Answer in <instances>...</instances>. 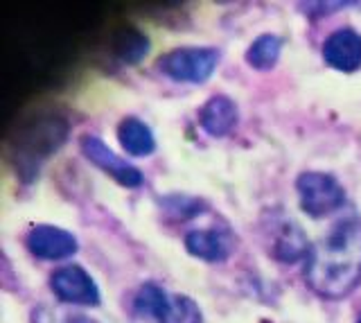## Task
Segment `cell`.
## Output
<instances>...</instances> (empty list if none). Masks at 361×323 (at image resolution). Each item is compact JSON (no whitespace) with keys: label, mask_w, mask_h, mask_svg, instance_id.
<instances>
[{"label":"cell","mask_w":361,"mask_h":323,"mask_svg":"<svg viewBox=\"0 0 361 323\" xmlns=\"http://www.w3.org/2000/svg\"><path fill=\"white\" fill-rule=\"evenodd\" d=\"M199 122L203 131H208L210 136H217V138L226 136V133H231L233 127L237 125V106L231 97L217 95L203 104L199 114Z\"/></svg>","instance_id":"obj_9"},{"label":"cell","mask_w":361,"mask_h":323,"mask_svg":"<svg viewBox=\"0 0 361 323\" xmlns=\"http://www.w3.org/2000/svg\"><path fill=\"white\" fill-rule=\"evenodd\" d=\"M185 247L192 255L208 262H221L233 251V240L228 233L221 231H192L185 238Z\"/></svg>","instance_id":"obj_8"},{"label":"cell","mask_w":361,"mask_h":323,"mask_svg":"<svg viewBox=\"0 0 361 323\" xmlns=\"http://www.w3.org/2000/svg\"><path fill=\"white\" fill-rule=\"evenodd\" d=\"M111 50L124 63H138L149 52V39L135 28H118L111 37Z\"/></svg>","instance_id":"obj_11"},{"label":"cell","mask_w":361,"mask_h":323,"mask_svg":"<svg viewBox=\"0 0 361 323\" xmlns=\"http://www.w3.org/2000/svg\"><path fill=\"white\" fill-rule=\"evenodd\" d=\"M307 253V244H305V238H302V233L300 228L296 226H287L285 231H282V236L276 244V255L282 260H298L300 255Z\"/></svg>","instance_id":"obj_14"},{"label":"cell","mask_w":361,"mask_h":323,"mask_svg":"<svg viewBox=\"0 0 361 323\" xmlns=\"http://www.w3.org/2000/svg\"><path fill=\"white\" fill-rule=\"evenodd\" d=\"M50 285L56 298L63 300V303H75V305L99 303V292H97L95 281L77 264H68V267H61V269H56L52 274Z\"/></svg>","instance_id":"obj_4"},{"label":"cell","mask_w":361,"mask_h":323,"mask_svg":"<svg viewBox=\"0 0 361 323\" xmlns=\"http://www.w3.org/2000/svg\"><path fill=\"white\" fill-rule=\"evenodd\" d=\"M300 208L312 217H325L343 206L345 193L338 181L323 172H305L296 181Z\"/></svg>","instance_id":"obj_3"},{"label":"cell","mask_w":361,"mask_h":323,"mask_svg":"<svg viewBox=\"0 0 361 323\" xmlns=\"http://www.w3.org/2000/svg\"><path fill=\"white\" fill-rule=\"evenodd\" d=\"M27 249L43 260H61L77 251L73 233L54 226H37L27 236Z\"/></svg>","instance_id":"obj_7"},{"label":"cell","mask_w":361,"mask_h":323,"mask_svg":"<svg viewBox=\"0 0 361 323\" xmlns=\"http://www.w3.org/2000/svg\"><path fill=\"white\" fill-rule=\"evenodd\" d=\"M282 50V39L276 35H262L253 41V46L246 52V61L257 71H269L274 68Z\"/></svg>","instance_id":"obj_12"},{"label":"cell","mask_w":361,"mask_h":323,"mask_svg":"<svg viewBox=\"0 0 361 323\" xmlns=\"http://www.w3.org/2000/svg\"><path fill=\"white\" fill-rule=\"evenodd\" d=\"M219 52L212 48H176L158 59V68L176 82L201 84L214 73Z\"/></svg>","instance_id":"obj_2"},{"label":"cell","mask_w":361,"mask_h":323,"mask_svg":"<svg viewBox=\"0 0 361 323\" xmlns=\"http://www.w3.org/2000/svg\"><path fill=\"white\" fill-rule=\"evenodd\" d=\"M163 323H201V312L188 296H174L169 298V310Z\"/></svg>","instance_id":"obj_15"},{"label":"cell","mask_w":361,"mask_h":323,"mask_svg":"<svg viewBox=\"0 0 361 323\" xmlns=\"http://www.w3.org/2000/svg\"><path fill=\"white\" fill-rule=\"evenodd\" d=\"M82 152L86 159L97 165L99 170H104L106 174H111L118 183L127 185V188H138L145 179L142 172L138 168H133L131 163L122 161L118 154H113V150H109L104 142L95 136H84L82 138Z\"/></svg>","instance_id":"obj_5"},{"label":"cell","mask_w":361,"mask_h":323,"mask_svg":"<svg viewBox=\"0 0 361 323\" xmlns=\"http://www.w3.org/2000/svg\"><path fill=\"white\" fill-rule=\"evenodd\" d=\"M310 287L325 298H341L361 283V219H345L336 224L310 251Z\"/></svg>","instance_id":"obj_1"},{"label":"cell","mask_w":361,"mask_h":323,"mask_svg":"<svg viewBox=\"0 0 361 323\" xmlns=\"http://www.w3.org/2000/svg\"><path fill=\"white\" fill-rule=\"evenodd\" d=\"M118 140L131 156H149L156 150L152 129L138 118H124L118 127Z\"/></svg>","instance_id":"obj_10"},{"label":"cell","mask_w":361,"mask_h":323,"mask_svg":"<svg viewBox=\"0 0 361 323\" xmlns=\"http://www.w3.org/2000/svg\"><path fill=\"white\" fill-rule=\"evenodd\" d=\"M135 310H138V315L142 317H149V319H156L158 323H163L169 310V298L158 285L147 283L140 287L138 296H135Z\"/></svg>","instance_id":"obj_13"},{"label":"cell","mask_w":361,"mask_h":323,"mask_svg":"<svg viewBox=\"0 0 361 323\" xmlns=\"http://www.w3.org/2000/svg\"><path fill=\"white\" fill-rule=\"evenodd\" d=\"M323 57L336 71L355 73L361 68V35L355 30H336L325 41Z\"/></svg>","instance_id":"obj_6"},{"label":"cell","mask_w":361,"mask_h":323,"mask_svg":"<svg viewBox=\"0 0 361 323\" xmlns=\"http://www.w3.org/2000/svg\"><path fill=\"white\" fill-rule=\"evenodd\" d=\"M359 323H361V319H359Z\"/></svg>","instance_id":"obj_16"}]
</instances>
